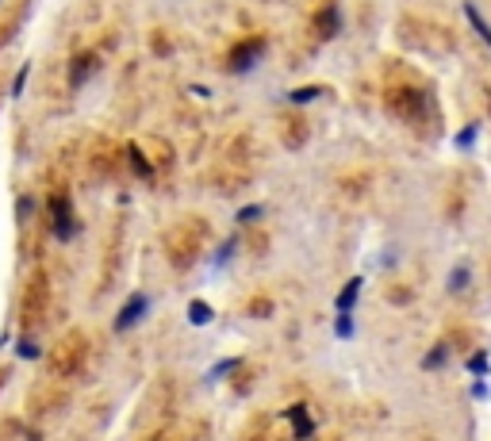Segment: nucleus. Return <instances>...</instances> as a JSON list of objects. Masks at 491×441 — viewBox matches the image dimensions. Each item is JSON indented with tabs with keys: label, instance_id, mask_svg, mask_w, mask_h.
Wrapping results in <instances>:
<instances>
[{
	"label": "nucleus",
	"instance_id": "f257e3e1",
	"mask_svg": "<svg viewBox=\"0 0 491 441\" xmlns=\"http://www.w3.org/2000/svg\"><path fill=\"white\" fill-rule=\"evenodd\" d=\"M146 315H150V296H130L116 315V330H130V326H138Z\"/></svg>",
	"mask_w": 491,
	"mask_h": 441
},
{
	"label": "nucleus",
	"instance_id": "f03ea898",
	"mask_svg": "<svg viewBox=\"0 0 491 441\" xmlns=\"http://www.w3.org/2000/svg\"><path fill=\"white\" fill-rule=\"evenodd\" d=\"M284 419L292 422V434H296V441H307L311 434H315V422H311V414H307L304 403L288 407V411H284Z\"/></svg>",
	"mask_w": 491,
	"mask_h": 441
},
{
	"label": "nucleus",
	"instance_id": "7ed1b4c3",
	"mask_svg": "<svg viewBox=\"0 0 491 441\" xmlns=\"http://www.w3.org/2000/svg\"><path fill=\"white\" fill-rule=\"evenodd\" d=\"M54 231H58V238H73L77 234V219H73L69 200H54Z\"/></svg>",
	"mask_w": 491,
	"mask_h": 441
},
{
	"label": "nucleus",
	"instance_id": "20e7f679",
	"mask_svg": "<svg viewBox=\"0 0 491 441\" xmlns=\"http://www.w3.org/2000/svg\"><path fill=\"white\" fill-rule=\"evenodd\" d=\"M361 288H365V280H361V276H349V280H346V288L338 292V299H334L338 315H349V311H354V304H357V296H361Z\"/></svg>",
	"mask_w": 491,
	"mask_h": 441
},
{
	"label": "nucleus",
	"instance_id": "39448f33",
	"mask_svg": "<svg viewBox=\"0 0 491 441\" xmlns=\"http://www.w3.org/2000/svg\"><path fill=\"white\" fill-rule=\"evenodd\" d=\"M469 284H472V269L469 265H453V273H449V280H445V292L449 296H461Z\"/></svg>",
	"mask_w": 491,
	"mask_h": 441
},
{
	"label": "nucleus",
	"instance_id": "423d86ee",
	"mask_svg": "<svg viewBox=\"0 0 491 441\" xmlns=\"http://www.w3.org/2000/svg\"><path fill=\"white\" fill-rule=\"evenodd\" d=\"M238 50H242V54H234V58H231V69H234V73H242V69H250V65H253V62H257V58H261V43H250V46H238Z\"/></svg>",
	"mask_w": 491,
	"mask_h": 441
},
{
	"label": "nucleus",
	"instance_id": "0eeeda50",
	"mask_svg": "<svg viewBox=\"0 0 491 441\" xmlns=\"http://www.w3.org/2000/svg\"><path fill=\"white\" fill-rule=\"evenodd\" d=\"M464 15H469L472 31H476V35L491 46V27H487V20H484V15H480V8H476V4H464Z\"/></svg>",
	"mask_w": 491,
	"mask_h": 441
},
{
	"label": "nucleus",
	"instance_id": "6e6552de",
	"mask_svg": "<svg viewBox=\"0 0 491 441\" xmlns=\"http://www.w3.org/2000/svg\"><path fill=\"white\" fill-rule=\"evenodd\" d=\"M445 361H449V341H438V346H433L430 353L422 357V369H426V372H433V369H441Z\"/></svg>",
	"mask_w": 491,
	"mask_h": 441
},
{
	"label": "nucleus",
	"instance_id": "1a4fd4ad",
	"mask_svg": "<svg viewBox=\"0 0 491 441\" xmlns=\"http://www.w3.org/2000/svg\"><path fill=\"white\" fill-rule=\"evenodd\" d=\"M211 318H215V311H211L203 299H192V304H188V323H192V326H208Z\"/></svg>",
	"mask_w": 491,
	"mask_h": 441
},
{
	"label": "nucleus",
	"instance_id": "9d476101",
	"mask_svg": "<svg viewBox=\"0 0 491 441\" xmlns=\"http://www.w3.org/2000/svg\"><path fill=\"white\" fill-rule=\"evenodd\" d=\"M127 158H130V165H135V173H138V177H146V181H150V177H154V165H150V161L142 158V150H138L135 142L127 146Z\"/></svg>",
	"mask_w": 491,
	"mask_h": 441
},
{
	"label": "nucleus",
	"instance_id": "9b49d317",
	"mask_svg": "<svg viewBox=\"0 0 491 441\" xmlns=\"http://www.w3.org/2000/svg\"><path fill=\"white\" fill-rule=\"evenodd\" d=\"M238 365H242V357H227V361H219L215 369L208 372V384H219V380H227L234 369H238Z\"/></svg>",
	"mask_w": 491,
	"mask_h": 441
},
{
	"label": "nucleus",
	"instance_id": "f8f14e48",
	"mask_svg": "<svg viewBox=\"0 0 491 441\" xmlns=\"http://www.w3.org/2000/svg\"><path fill=\"white\" fill-rule=\"evenodd\" d=\"M88 65H93V54H81L77 62H73V73H69V85L77 88V85H85V73H88Z\"/></svg>",
	"mask_w": 491,
	"mask_h": 441
},
{
	"label": "nucleus",
	"instance_id": "ddd939ff",
	"mask_svg": "<svg viewBox=\"0 0 491 441\" xmlns=\"http://www.w3.org/2000/svg\"><path fill=\"white\" fill-rule=\"evenodd\" d=\"M318 96H323V88L311 85V88H296V93H288V100L292 104H311V100H318Z\"/></svg>",
	"mask_w": 491,
	"mask_h": 441
},
{
	"label": "nucleus",
	"instance_id": "4468645a",
	"mask_svg": "<svg viewBox=\"0 0 491 441\" xmlns=\"http://www.w3.org/2000/svg\"><path fill=\"white\" fill-rule=\"evenodd\" d=\"M487 369H491V365H487V353H472V357H469V372H472L476 380H484Z\"/></svg>",
	"mask_w": 491,
	"mask_h": 441
},
{
	"label": "nucleus",
	"instance_id": "2eb2a0df",
	"mask_svg": "<svg viewBox=\"0 0 491 441\" xmlns=\"http://www.w3.org/2000/svg\"><path fill=\"white\" fill-rule=\"evenodd\" d=\"M234 250H238V238H234V234H231V238H227L223 246L215 250V257H211V261H215V265H227V261L234 257Z\"/></svg>",
	"mask_w": 491,
	"mask_h": 441
},
{
	"label": "nucleus",
	"instance_id": "dca6fc26",
	"mask_svg": "<svg viewBox=\"0 0 491 441\" xmlns=\"http://www.w3.org/2000/svg\"><path fill=\"white\" fill-rule=\"evenodd\" d=\"M476 135H480V123H464L461 135H457V146H461V150H469V146L476 142Z\"/></svg>",
	"mask_w": 491,
	"mask_h": 441
},
{
	"label": "nucleus",
	"instance_id": "f3484780",
	"mask_svg": "<svg viewBox=\"0 0 491 441\" xmlns=\"http://www.w3.org/2000/svg\"><path fill=\"white\" fill-rule=\"evenodd\" d=\"M15 357H23V361H31V357H39V346L31 338H20L15 341Z\"/></svg>",
	"mask_w": 491,
	"mask_h": 441
},
{
	"label": "nucleus",
	"instance_id": "a211bd4d",
	"mask_svg": "<svg viewBox=\"0 0 491 441\" xmlns=\"http://www.w3.org/2000/svg\"><path fill=\"white\" fill-rule=\"evenodd\" d=\"M334 334H338V338H354V315H338Z\"/></svg>",
	"mask_w": 491,
	"mask_h": 441
},
{
	"label": "nucleus",
	"instance_id": "6ab92c4d",
	"mask_svg": "<svg viewBox=\"0 0 491 441\" xmlns=\"http://www.w3.org/2000/svg\"><path fill=\"white\" fill-rule=\"evenodd\" d=\"M261 215H265V208H257V203H253V208H242V211H238V223H242V226H246V223H257Z\"/></svg>",
	"mask_w": 491,
	"mask_h": 441
},
{
	"label": "nucleus",
	"instance_id": "aec40b11",
	"mask_svg": "<svg viewBox=\"0 0 491 441\" xmlns=\"http://www.w3.org/2000/svg\"><path fill=\"white\" fill-rule=\"evenodd\" d=\"M23 81H27V65H20V73H15V81H12V96H20V93H23Z\"/></svg>",
	"mask_w": 491,
	"mask_h": 441
},
{
	"label": "nucleus",
	"instance_id": "412c9836",
	"mask_svg": "<svg viewBox=\"0 0 491 441\" xmlns=\"http://www.w3.org/2000/svg\"><path fill=\"white\" fill-rule=\"evenodd\" d=\"M472 399H487V380H476V384H472Z\"/></svg>",
	"mask_w": 491,
	"mask_h": 441
}]
</instances>
